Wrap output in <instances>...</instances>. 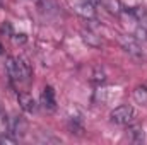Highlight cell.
I'll list each match as a JSON object with an SVG mask.
<instances>
[{
  "label": "cell",
  "mask_w": 147,
  "mask_h": 145,
  "mask_svg": "<svg viewBox=\"0 0 147 145\" xmlns=\"http://www.w3.org/2000/svg\"><path fill=\"white\" fill-rule=\"evenodd\" d=\"M17 101H19L21 108L24 109L26 113H36V111H38L36 101H34V99H33V96H31V94H28V92H19V94H17Z\"/></svg>",
  "instance_id": "52a82bcc"
},
{
  "label": "cell",
  "mask_w": 147,
  "mask_h": 145,
  "mask_svg": "<svg viewBox=\"0 0 147 145\" xmlns=\"http://www.w3.org/2000/svg\"><path fill=\"white\" fill-rule=\"evenodd\" d=\"M89 2H92L94 5H101V0H89Z\"/></svg>",
  "instance_id": "4fadbf2b"
},
{
  "label": "cell",
  "mask_w": 147,
  "mask_h": 145,
  "mask_svg": "<svg viewBox=\"0 0 147 145\" xmlns=\"http://www.w3.org/2000/svg\"><path fill=\"white\" fill-rule=\"evenodd\" d=\"M74 9H75V12H77L79 15H82L84 19H94V17H96L94 3L89 2V0H79V2H75Z\"/></svg>",
  "instance_id": "8992f818"
},
{
  "label": "cell",
  "mask_w": 147,
  "mask_h": 145,
  "mask_svg": "<svg viewBox=\"0 0 147 145\" xmlns=\"http://www.w3.org/2000/svg\"><path fill=\"white\" fill-rule=\"evenodd\" d=\"M0 113H2V104H0Z\"/></svg>",
  "instance_id": "9a60e30c"
},
{
  "label": "cell",
  "mask_w": 147,
  "mask_h": 145,
  "mask_svg": "<svg viewBox=\"0 0 147 145\" xmlns=\"http://www.w3.org/2000/svg\"><path fill=\"white\" fill-rule=\"evenodd\" d=\"M101 5H103L108 12L115 14V15H120V14L123 12V9H125L120 0H101Z\"/></svg>",
  "instance_id": "30bf717a"
},
{
  "label": "cell",
  "mask_w": 147,
  "mask_h": 145,
  "mask_svg": "<svg viewBox=\"0 0 147 145\" xmlns=\"http://www.w3.org/2000/svg\"><path fill=\"white\" fill-rule=\"evenodd\" d=\"M127 135H128L130 142H134V144H142L144 142V130H142L140 125L130 123L128 128H127Z\"/></svg>",
  "instance_id": "ba28073f"
},
{
  "label": "cell",
  "mask_w": 147,
  "mask_h": 145,
  "mask_svg": "<svg viewBox=\"0 0 147 145\" xmlns=\"http://www.w3.org/2000/svg\"><path fill=\"white\" fill-rule=\"evenodd\" d=\"M134 101L137 104H147V85H139L134 91Z\"/></svg>",
  "instance_id": "8fae6325"
},
{
  "label": "cell",
  "mask_w": 147,
  "mask_h": 145,
  "mask_svg": "<svg viewBox=\"0 0 147 145\" xmlns=\"http://www.w3.org/2000/svg\"><path fill=\"white\" fill-rule=\"evenodd\" d=\"M80 38L82 41L87 44V46H92V48H99L101 46V39L96 33H92L91 29H82L80 31Z\"/></svg>",
  "instance_id": "9c48e42d"
},
{
  "label": "cell",
  "mask_w": 147,
  "mask_h": 145,
  "mask_svg": "<svg viewBox=\"0 0 147 145\" xmlns=\"http://www.w3.org/2000/svg\"><path fill=\"white\" fill-rule=\"evenodd\" d=\"M0 144H16V138H14V137H12V135H9V133H7V135H0Z\"/></svg>",
  "instance_id": "7c38bea8"
},
{
  "label": "cell",
  "mask_w": 147,
  "mask_h": 145,
  "mask_svg": "<svg viewBox=\"0 0 147 145\" xmlns=\"http://www.w3.org/2000/svg\"><path fill=\"white\" fill-rule=\"evenodd\" d=\"M120 41H121L123 50H125L132 58H135V60H142V58H144V51H142V46H140V43H139L137 38L121 36L120 38Z\"/></svg>",
  "instance_id": "277c9868"
},
{
  "label": "cell",
  "mask_w": 147,
  "mask_h": 145,
  "mask_svg": "<svg viewBox=\"0 0 147 145\" xmlns=\"http://www.w3.org/2000/svg\"><path fill=\"white\" fill-rule=\"evenodd\" d=\"M28 132V123L22 116H17L14 114L12 118H7V133L12 135L14 138H19V137H24Z\"/></svg>",
  "instance_id": "3957f363"
},
{
  "label": "cell",
  "mask_w": 147,
  "mask_h": 145,
  "mask_svg": "<svg viewBox=\"0 0 147 145\" xmlns=\"http://www.w3.org/2000/svg\"><path fill=\"white\" fill-rule=\"evenodd\" d=\"M5 68H7V73H9L10 80L17 82V84L28 82L29 77H31V67L21 56H9L7 62H5Z\"/></svg>",
  "instance_id": "6da1fadb"
},
{
  "label": "cell",
  "mask_w": 147,
  "mask_h": 145,
  "mask_svg": "<svg viewBox=\"0 0 147 145\" xmlns=\"http://www.w3.org/2000/svg\"><path fill=\"white\" fill-rule=\"evenodd\" d=\"M110 118L115 125L128 126V125L134 123V119H135V109L132 108L130 104H121V106H118V108H115L111 111Z\"/></svg>",
  "instance_id": "7a4b0ae2"
},
{
  "label": "cell",
  "mask_w": 147,
  "mask_h": 145,
  "mask_svg": "<svg viewBox=\"0 0 147 145\" xmlns=\"http://www.w3.org/2000/svg\"><path fill=\"white\" fill-rule=\"evenodd\" d=\"M2 50H3V46H2V44H0V55H2Z\"/></svg>",
  "instance_id": "5bb4252c"
},
{
  "label": "cell",
  "mask_w": 147,
  "mask_h": 145,
  "mask_svg": "<svg viewBox=\"0 0 147 145\" xmlns=\"http://www.w3.org/2000/svg\"><path fill=\"white\" fill-rule=\"evenodd\" d=\"M39 104L41 108L46 109V111H55L57 109V99H55V91L53 87L46 85L41 92V97H39Z\"/></svg>",
  "instance_id": "5b68a950"
}]
</instances>
